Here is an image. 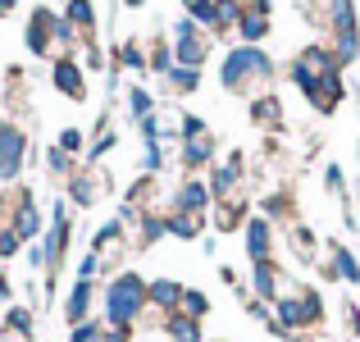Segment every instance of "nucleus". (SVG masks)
<instances>
[{
	"label": "nucleus",
	"mask_w": 360,
	"mask_h": 342,
	"mask_svg": "<svg viewBox=\"0 0 360 342\" xmlns=\"http://www.w3.org/2000/svg\"><path fill=\"white\" fill-rule=\"evenodd\" d=\"M238 32H242V42H246V46L260 42V37L269 32V18H264V9H246L242 23H238Z\"/></svg>",
	"instance_id": "a211bd4d"
},
{
	"label": "nucleus",
	"mask_w": 360,
	"mask_h": 342,
	"mask_svg": "<svg viewBox=\"0 0 360 342\" xmlns=\"http://www.w3.org/2000/svg\"><path fill=\"white\" fill-rule=\"evenodd\" d=\"M123 5H132V9H137V5H141V0H123Z\"/></svg>",
	"instance_id": "58836bf2"
},
{
	"label": "nucleus",
	"mask_w": 360,
	"mask_h": 342,
	"mask_svg": "<svg viewBox=\"0 0 360 342\" xmlns=\"http://www.w3.org/2000/svg\"><path fill=\"white\" fill-rule=\"evenodd\" d=\"M210 156H214V137H210V132H196V137H183V165H187V169H201V165H210Z\"/></svg>",
	"instance_id": "ddd939ff"
},
{
	"label": "nucleus",
	"mask_w": 360,
	"mask_h": 342,
	"mask_svg": "<svg viewBox=\"0 0 360 342\" xmlns=\"http://www.w3.org/2000/svg\"><path fill=\"white\" fill-rule=\"evenodd\" d=\"M165 224H169V233H174V237H183V242L201 237V215H192V210H174Z\"/></svg>",
	"instance_id": "f3484780"
},
{
	"label": "nucleus",
	"mask_w": 360,
	"mask_h": 342,
	"mask_svg": "<svg viewBox=\"0 0 360 342\" xmlns=\"http://www.w3.org/2000/svg\"><path fill=\"white\" fill-rule=\"evenodd\" d=\"M187 18H192V23L196 27H201V23H219V14H214V0H196V5H187Z\"/></svg>",
	"instance_id": "a878e982"
},
{
	"label": "nucleus",
	"mask_w": 360,
	"mask_h": 342,
	"mask_svg": "<svg viewBox=\"0 0 360 342\" xmlns=\"http://www.w3.org/2000/svg\"><path fill=\"white\" fill-rule=\"evenodd\" d=\"M146 306H150V283L141 279V274H115V279H110V288H105V319H110V329L128 334V329L146 315Z\"/></svg>",
	"instance_id": "f257e3e1"
},
{
	"label": "nucleus",
	"mask_w": 360,
	"mask_h": 342,
	"mask_svg": "<svg viewBox=\"0 0 360 342\" xmlns=\"http://www.w3.org/2000/svg\"><path fill=\"white\" fill-rule=\"evenodd\" d=\"M23 156H27V137L14 123H0V183H14L23 174Z\"/></svg>",
	"instance_id": "423d86ee"
},
{
	"label": "nucleus",
	"mask_w": 360,
	"mask_h": 342,
	"mask_svg": "<svg viewBox=\"0 0 360 342\" xmlns=\"http://www.w3.org/2000/svg\"><path fill=\"white\" fill-rule=\"evenodd\" d=\"M46 160H51V174H69V169H73V156H64L60 146H55V151H51Z\"/></svg>",
	"instance_id": "72a5a7b5"
},
{
	"label": "nucleus",
	"mask_w": 360,
	"mask_h": 342,
	"mask_svg": "<svg viewBox=\"0 0 360 342\" xmlns=\"http://www.w3.org/2000/svg\"><path fill=\"white\" fill-rule=\"evenodd\" d=\"M324 183H328V192H338V196H342V169H338V165H328V169H324Z\"/></svg>",
	"instance_id": "f704fd0d"
},
{
	"label": "nucleus",
	"mask_w": 360,
	"mask_h": 342,
	"mask_svg": "<svg viewBox=\"0 0 360 342\" xmlns=\"http://www.w3.org/2000/svg\"><path fill=\"white\" fill-rule=\"evenodd\" d=\"M333 73H338V60H333V51H324V46H306V51L297 55V64H292V82H297L306 96L324 78H333Z\"/></svg>",
	"instance_id": "20e7f679"
},
{
	"label": "nucleus",
	"mask_w": 360,
	"mask_h": 342,
	"mask_svg": "<svg viewBox=\"0 0 360 342\" xmlns=\"http://www.w3.org/2000/svg\"><path fill=\"white\" fill-rule=\"evenodd\" d=\"M5 334H32V310L14 306V310L5 315Z\"/></svg>",
	"instance_id": "393cba45"
},
{
	"label": "nucleus",
	"mask_w": 360,
	"mask_h": 342,
	"mask_svg": "<svg viewBox=\"0 0 360 342\" xmlns=\"http://www.w3.org/2000/svg\"><path fill=\"white\" fill-rule=\"evenodd\" d=\"M205 310H210V297H205L201 288H183V306H178V315H187V319H205Z\"/></svg>",
	"instance_id": "412c9836"
},
{
	"label": "nucleus",
	"mask_w": 360,
	"mask_h": 342,
	"mask_svg": "<svg viewBox=\"0 0 360 342\" xmlns=\"http://www.w3.org/2000/svg\"><path fill=\"white\" fill-rule=\"evenodd\" d=\"M274 251V228L269 220H246V255H251V265H264Z\"/></svg>",
	"instance_id": "9d476101"
},
{
	"label": "nucleus",
	"mask_w": 360,
	"mask_h": 342,
	"mask_svg": "<svg viewBox=\"0 0 360 342\" xmlns=\"http://www.w3.org/2000/svg\"><path fill=\"white\" fill-rule=\"evenodd\" d=\"M91 18H96V14H91V0H69V9H64V23H69L73 32L87 37V32H91Z\"/></svg>",
	"instance_id": "aec40b11"
},
{
	"label": "nucleus",
	"mask_w": 360,
	"mask_h": 342,
	"mask_svg": "<svg viewBox=\"0 0 360 342\" xmlns=\"http://www.w3.org/2000/svg\"><path fill=\"white\" fill-rule=\"evenodd\" d=\"M214 14H219V23H214V27L224 32V27H238V23H242L246 9L238 5V0H214Z\"/></svg>",
	"instance_id": "5701e85b"
},
{
	"label": "nucleus",
	"mask_w": 360,
	"mask_h": 342,
	"mask_svg": "<svg viewBox=\"0 0 360 342\" xmlns=\"http://www.w3.org/2000/svg\"><path fill=\"white\" fill-rule=\"evenodd\" d=\"M123 64H128V69H146V55H141V46L137 42H132V46H123Z\"/></svg>",
	"instance_id": "473e14b6"
},
{
	"label": "nucleus",
	"mask_w": 360,
	"mask_h": 342,
	"mask_svg": "<svg viewBox=\"0 0 360 342\" xmlns=\"http://www.w3.org/2000/svg\"><path fill=\"white\" fill-rule=\"evenodd\" d=\"M297 342H306V338H297Z\"/></svg>",
	"instance_id": "a19ab883"
},
{
	"label": "nucleus",
	"mask_w": 360,
	"mask_h": 342,
	"mask_svg": "<svg viewBox=\"0 0 360 342\" xmlns=\"http://www.w3.org/2000/svg\"><path fill=\"white\" fill-rule=\"evenodd\" d=\"M242 220V210H238V201H229V205H219V215H214V224H219L224 228V233H229V228L233 224H238Z\"/></svg>",
	"instance_id": "7c9ffc66"
},
{
	"label": "nucleus",
	"mask_w": 360,
	"mask_h": 342,
	"mask_svg": "<svg viewBox=\"0 0 360 342\" xmlns=\"http://www.w3.org/2000/svg\"><path fill=\"white\" fill-rule=\"evenodd\" d=\"M96 270H101V255L91 251V255H82V265H78V279H91Z\"/></svg>",
	"instance_id": "c9c22d12"
},
{
	"label": "nucleus",
	"mask_w": 360,
	"mask_h": 342,
	"mask_svg": "<svg viewBox=\"0 0 360 342\" xmlns=\"http://www.w3.org/2000/svg\"><path fill=\"white\" fill-rule=\"evenodd\" d=\"M18 242H23V237H18V233H14L9 224H0V255H5V260H9V255L18 251Z\"/></svg>",
	"instance_id": "c756f323"
},
{
	"label": "nucleus",
	"mask_w": 360,
	"mask_h": 342,
	"mask_svg": "<svg viewBox=\"0 0 360 342\" xmlns=\"http://www.w3.org/2000/svg\"><path fill=\"white\" fill-rule=\"evenodd\" d=\"M278 306V329L283 334H292V329H310L324 319V301L315 297V292H288V297L274 301Z\"/></svg>",
	"instance_id": "7ed1b4c3"
},
{
	"label": "nucleus",
	"mask_w": 360,
	"mask_h": 342,
	"mask_svg": "<svg viewBox=\"0 0 360 342\" xmlns=\"http://www.w3.org/2000/svg\"><path fill=\"white\" fill-rule=\"evenodd\" d=\"M0 301H9V279L0 274Z\"/></svg>",
	"instance_id": "e433bc0d"
},
{
	"label": "nucleus",
	"mask_w": 360,
	"mask_h": 342,
	"mask_svg": "<svg viewBox=\"0 0 360 342\" xmlns=\"http://www.w3.org/2000/svg\"><path fill=\"white\" fill-rule=\"evenodd\" d=\"M328 274H338V279H347V283H360V260L347 246H333V265H328Z\"/></svg>",
	"instance_id": "6ab92c4d"
},
{
	"label": "nucleus",
	"mask_w": 360,
	"mask_h": 342,
	"mask_svg": "<svg viewBox=\"0 0 360 342\" xmlns=\"http://www.w3.org/2000/svg\"><path fill=\"white\" fill-rule=\"evenodd\" d=\"M18 5V0H0V14H9V9H14Z\"/></svg>",
	"instance_id": "4c0bfd02"
},
{
	"label": "nucleus",
	"mask_w": 360,
	"mask_h": 342,
	"mask_svg": "<svg viewBox=\"0 0 360 342\" xmlns=\"http://www.w3.org/2000/svg\"><path fill=\"white\" fill-rule=\"evenodd\" d=\"M150 306H155V310H169V315H178V306H183V283L155 279V283H150Z\"/></svg>",
	"instance_id": "f8f14e48"
},
{
	"label": "nucleus",
	"mask_w": 360,
	"mask_h": 342,
	"mask_svg": "<svg viewBox=\"0 0 360 342\" xmlns=\"http://www.w3.org/2000/svg\"><path fill=\"white\" fill-rule=\"evenodd\" d=\"M205 55H210V37H205L192 18H183V23L174 27V60L187 64V69H201Z\"/></svg>",
	"instance_id": "39448f33"
},
{
	"label": "nucleus",
	"mask_w": 360,
	"mask_h": 342,
	"mask_svg": "<svg viewBox=\"0 0 360 342\" xmlns=\"http://www.w3.org/2000/svg\"><path fill=\"white\" fill-rule=\"evenodd\" d=\"M338 101H342V82H338V73H333V78H324L315 91H310V106H315L319 114L338 110Z\"/></svg>",
	"instance_id": "dca6fc26"
},
{
	"label": "nucleus",
	"mask_w": 360,
	"mask_h": 342,
	"mask_svg": "<svg viewBox=\"0 0 360 342\" xmlns=\"http://www.w3.org/2000/svg\"><path fill=\"white\" fill-rule=\"evenodd\" d=\"M91 301H96V288H91V279H78V283L69 288V301H64V315H69V324H73V329L87 324Z\"/></svg>",
	"instance_id": "1a4fd4ad"
},
{
	"label": "nucleus",
	"mask_w": 360,
	"mask_h": 342,
	"mask_svg": "<svg viewBox=\"0 0 360 342\" xmlns=\"http://www.w3.org/2000/svg\"><path fill=\"white\" fill-rule=\"evenodd\" d=\"M60 151L64 156H82V151H87V137H82L78 128H64L60 132Z\"/></svg>",
	"instance_id": "bb28decb"
},
{
	"label": "nucleus",
	"mask_w": 360,
	"mask_h": 342,
	"mask_svg": "<svg viewBox=\"0 0 360 342\" xmlns=\"http://www.w3.org/2000/svg\"><path fill=\"white\" fill-rule=\"evenodd\" d=\"M160 165H165V146H160V141H146V156H141V169H146V174H160Z\"/></svg>",
	"instance_id": "cd10ccee"
},
{
	"label": "nucleus",
	"mask_w": 360,
	"mask_h": 342,
	"mask_svg": "<svg viewBox=\"0 0 360 342\" xmlns=\"http://www.w3.org/2000/svg\"><path fill=\"white\" fill-rule=\"evenodd\" d=\"M183 5H196V0H183Z\"/></svg>",
	"instance_id": "ea45409f"
},
{
	"label": "nucleus",
	"mask_w": 360,
	"mask_h": 342,
	"mask_svg": "<svg viewBox=\"0 0 360 342\" xmlns=\"http://www.w3.org/2000/svg\"><path fill=\"white\" fill-rule=\"evenodd\" d=\"M269 78H274V64H269V55H264L260 46H238V51H229L224 64H219V82L229 91H238V96L260 91Z\"/></svg>",
	"instance_id": "f03ea898"
},
{
	"label": "nucleus",
	"mask_w": 360,
	"mask_h": 342,
	"mask_svg": "<svg viewBox=\"0 0 360 342\" xmlns=\"http://www.w3.org/2000/svg\"><path fill=\"white\" fill-rule=\"evenodd\" d=\"M128 110L137 114V119L155 114V101H150V91H146V87H132V91H128Z\"/></svg>",
	"instance_id": "b1692460"
},
{
	"label": "nucleus",
	"mask_w": 360,
	"mask_h": 342,
	"mask_svg": "<svg viewBox=\"0 0 360 342\" xmlns=\"http://www.w3.org/2000/svg\"><path fill=\"white\" fill-rule=\"evenodd\" d=\"M205 205H210V187H205L201 178H187V183L178 187V210H192V215H201Z\"/></svg>",
	"instance_id": "4468645a"
},
{
	"label": "nucleus",
	"mask_w": 360,
	"mask_h": 342,
	"mask_svg": "<svg viewBox=\"0 0 360 342\" xmlns=\"http://www.w3.org/2000/svg\"><path fill=\"white\" fill-rule=\"evenodd\" d=\"M165 78H169L174 91H196V87H201V69H187V64H174Z\"/></svg>",
	"instance_id": "4be33fe9"
},
{
	"label": "nucleus",
	"mask_w": 360,
	"mask_h": 342,
	"mask_svg": "<svg viewBox=\"0 0 360 342\" xmlns=\"http://www.w3.org/2000/svg\"><path fill=\"white\" fill-rule=\"evenodd\" d=\"M55 87H60V96H69V101H82L87 96V78H82V69H78V55H64V60H55Z\"/></svg>",
	"instance_id": "6e6552de"
},
{
	"label": "nucleus",
	"mask_w": 360,
	"mask_h": 342,
	"mask_svg": "<svg viewBox=\"0 0 360 342\" xmlns=\"http://www.w3.org/2000/svg\"><path fill=\"white\" fill-rule=\"evenodd\" d=\"M105 187H110L105 169H78V174H73V187H69V196L78 201V210H87V205H96L101 196H105Z\"/></svg>",
	"instance_id": "0eeeda50"
},
{
	"label": "nucleus",
	"mask_w": 360,
	"mask_h": 342,
	"mask_svg": "<svg viewBox=\"0 0 360 342\" xmlns=\"http://www.w3.org/2000/svg\"><path fill=\"white\" fill-rule=\"evenodd\" d=\"M9 228H14L23 242H27V237H41V210H37V201L27 192L14 201V220H9Z\"/></svg>",
	"instance_id": "9b49d317"
},
{
	"label": "nucleus",
	"mask_w": 360,
	"mask_h": 342,
	"mask_svg": "<svg viewBox=\"0 0 360 342\" xmlns=\"http://www.w3.org/2000/svg\"><path fill=\"white\" fill-rule=\"evenodd\" d=\"M165 334H169V342H205L201 338V319H187V315H169Z\"/></svg>",
	"instance_id": "2eb2a0df"
},
{
	"label": "nucleus",
	"mask_w": 360,
	"mask_h": 342,
	"mask_svg": "<svg viewBox=\"0 0 360 342\" xmlns=\"http://www.w3.org/2000/svg\"><path fill=\"white\" fill-rule=\"evenodd\" d=\"M115 141H119V137H115V132H110V128H101V137H96V141H91V151H87V156H91V160H101V156H105V151H110V146H115Z\"/></svg>",
	"instance_id": "2f4dec72"
},
{
	"label": "nucleus",
	"mask_w": 360,
	"mask_h": 342,
	"mask_svg": "<svg viewBox=\"0 0 360 342\" xmlns=\"http://www.w3.org/2000/svg\"><path fill=\"white\" fill-rule=\"evenodd\" d=\"M251 114H255V123H278V101H269V96H264V101H255Z\"/></svg>",
	"instance_id": "c85d7f7f"
}]
</instances>
